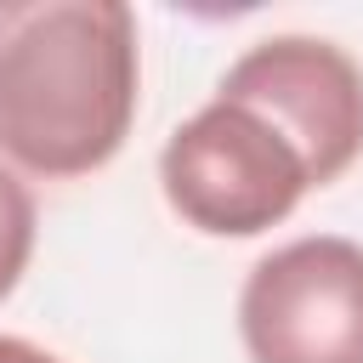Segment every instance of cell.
<instances>
[{"label":"cell","mask_w":363,"mask_h":363,"mask_svg":"<svg viewBox=\"0 0 363 363\" xmlns=\"http://www.w3.org/2000/svg\"><path fill=\"white\" fill-rule=\"evenodd\" d=\"M136 17L119 0H0V153L28 176L102 170L136 119Z\"/></svg>","instance_id":"obj_1"},{"label":"cell","mask_w":363,"mask_h":363,"mask_svg":"<svg viewBox=\"0 0 363 363\" xmlns=\"http://www.w3.org/2000/svg\"><path fill=\"white\" fill-rule=\"evenodd\" d=\"M164 204L210 238H255L278 227L312 187L301 147L255 108L210 96L159 153Z\"/></svg>","instance_id":"obj_2"},{"label":"cell","mask_w":363,"mask_h":363,"mask_svg":"<svg viewBox=\"0 0 363 363\" xmlns=\"http://www.w3.org/2000/svg\"><path fill=\"white\" fill-rule=\"evenodd\" d=\"M250 363H363V244L312 233L261 255L238 295Z\"/></svg>","instance_id":"obj_3"},{"label":"cell","mask_w":363,"mask_h":363,"mask_svg":"<svg viewBox=\"0 0 363 363\" xmlns=\"http://www.w3.org/2000/svg\"><path fill=\"white\" fill-rule=\"evenodd\" d=\"M216 96L267 113L301 147L312 187L346 176L363 153V68L335 40L272 34L221 74Z\"/></svg>","instance_id":"obj_4"},{"label":"cell","mask_w":363,"mask_h":363,"mask_svg":"<svg viewBox=\"0 0 363 363\" xmlns=\"http://www.w3.org/2000/svg\"><path fill=\"white\" fill-rule=\"evenodd\" d=\"M28 255H34V193L0 164V301L17 289Z\"/></svg>","instance_id":"obj_5"},{"label":"cell","mask_w":363,"mask_h":363,"mask_svg":"<svg viewBox=\"0 0 363 363\" xmlns=\"http://www.w3.org/2000/svg\"><path fill=\"white\" fill-rule=\"evenodd\" d=\"M0 363H62V357L34 346V340H23V335H0Z\"/></svg>","instance_id":"obj_6"}]
</instances>
